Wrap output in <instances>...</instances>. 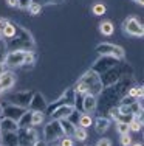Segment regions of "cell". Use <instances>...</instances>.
I'll list each match as a JSON object with an SVG mask.
<instances>
[{"mask_svg":"<svg viewBox=\"0 0 144 146\" xmlns=\"http://www.w3.org/2000/svg\"><path fill=\"white\" fill-rule=\"evenodd\" d=\"M96 51L102 56H108V58H113V59H124L126 58V51L122 47L119 45H115V44H108V42H104V44H99L96 47Z\"/></svg>","mask_w":144,"mask_h":146,"instance_id":"cell-1","label":"cell"},{"mask_svg":"<svg viewBox=\"0 0 144 146\" xmlns=\"http://www.w3.org/2000/svg\"><path fill=\"white\" fill-rule=\"evenodd\" d=\"M79 81H82L85 84V87H87V92L88 93H93V95H96V93L101 92L102 86H101V78H99L98 73H95L93 70L87 72L84 76L79 79Z\"/></svg>","mask_w":144,"mask_h":146,"instance_id":"cell-2","label":"cell"},{"mask_svg":"<svg viewBox=\"0 0 144 146\" xmlns=\"http://www.w3.org/2000/svg\"><path fill=\"white\" fill-rule=\"evenodd\" d=\"M122 30H124L129 36H135V37H143V34H144L143 23L133 16H130L129 19L124 20V23H122Z\"/></svg>","mask_w":144,"mask_h":146,"instance_id":"cell-3","label":"cell"},{"mask_svg":"<svg viewBox=\"0 0 144 146\" xmlns=\"http://www.w3.org/2000/svg\"><path fill=\"white\" fill-rule=\"evenodd\" d=\"M25 54H26L25 50L9 51L5 58V64L8 65V67H20V65H23V62H25Z\"/></svg>","mask_w":144,"mask_h":146,"instance_id":"cell-4","label":"cell"},{"mask_svg":"<svg viewBox=\"0 0 144 146\" xmlns=\"http://www.w3.org/2000/svg\"><path fill=\"white\" fill-rule=\"evenodd\" d=\"M62 135H64L62 127H60L59 121H56V120H53L45 127V141H54L57 138H60Z\"/></svg>","mask_w":144,"mask_h":146,"instance_id":"cell-5","label":"cell"},{"mask_svg":"<svg viewBox=\"0 0 144 146\" xmlns=\"http://www.w3.org/2000/svg\"><path fill=\"white\" fill-rule=\"evenodd\" d=\"M25 112H26L25 107L16 106V104H11V106H8V107H5V109H3L5 117H6V118H11V120H14V121H19Z\"/></svg>","mask_w":144,"mask_h":146,"instance_id":"cell-6","label":"cell"},{"mask_svg":"<svg viewBox=\"0 0 144 146\" xmlns=\"http://www.w3.org/2000/svg\"><path fill=\"white\" fill-rule=\"evenodd\" d=\"M73 112H74L73 106H59L53 113H51V118L56 120V121H59V120H64V118H68Z\"/></svg>","mask_w":144,"mask_h":146,"instance_id":"cell-7","label":"cell"},{"mask_svg":"<svg viewBox=\"0 0 144 146\" xmlns=\"http://www.w3.org/2000/svg\"><path fill=\"white\" fill-rule=\"evenodd\" d=\"M82 107H84V112L90 115L91 112H95L96 109V96L93 93H85L84 95V101H82Z\"/></svg>","mask_w":144,"mask_h":146,"instance_id":"cell-8","label":"cell"},{"mask_svg":"<svg viewBox=\"0 0 144 146\" xmlns=\"http://www.w3.org/2000/svg\"><path fill=\"white\" fill-rule=\"evenodd\" d=\"M16 82V76L12 75L11 72H3L0 75V86H2V90H8L14 86Z\"/></svg>","mask_w":144,"mask_h":146,"instance_id":"cell-9","label":"cell"},{"mask_svg":"<svg viewBox=\"0 0 144 146\" xmlns=\"http://www.w3.org/2000/svg\"><path fill=\"white\" fill-rule=\"evenodd\" d=\"M30 106H31L33 112H34V110L43 112V110L47 109V101L43 100V96L40 95V93H36V95L31 98V101H30Z\"/></svg>","mask_w":144,"mask_h":146,"instance_id":"cell-10","label":"cell"},{"mask_svg":"<svg viewBox=\"0 0 144 146\" xmlns=\"http://www.w3.org/2000/svg\"><path fill=\"white\" fill-rule=\"evenodd\" d=\"M20 127L19 124H17V121L11 120V118H3L2 121H0V132H17Z\"/></svg>","mask_w":144,"mask_h":146,"instance_id":"cell-11","label":"cell"},{"mask_svg":"<svg viewBox=\"0 0 144 146\" xmlns=\"http://www.w3.org/2000/svg\"><path fill=\"white\" fill-rule=\"evenodd\" d=\"M59 124L62 127L64 135H68V137H73L74 131H76V126H74L71 121H68V118H64V120H59Z\"/></svg>","mask_w":144,"mask_h":146,"instance_id":"cell-12","label":"cell"},{"mask_svg":"<svg viewBox=\"0 0 144 146\" xmlns=\"http://www.w3.org/2000/svg\"><path fill=\"white\" fill-rule=\"evenodd\" d=\"M17 143H19V137L16 135V132H5V134H2V145L17 146Z\"/></svg>","mask_w":144,"mask_h":146,"instance_id":"cell-13","label":"cell"},{"mask_svg":"<svg viewBox=\"0 0 144 146\" xmlns=\"http://www.w3.org/2000/svg\"><path fill=\"white\" fill-rule=\"evenodd\" d=\"M16 33H17V28H16L14 23L6 22L5 28H3V34H2V37H5V39H12V37H16Z\"/></svg>","mask_w":144,"mask_h":146,"instance_id":"cell-14","label":"cell"},{"mask_svg":"<svg viewBox=\"0 0 144 146\" xmlns=\"http://www.w3.org/2000/svg\"><path fill=\"white\" fill-rule=\"evenodd\" d=\"M95 126H96V132H99V134H104V132L108 129V126H110V121H108V118L99 117L98 120H96Z\"/></svg>","mask_w":144,"mask_h":146,"instance_id":"cell-15","label":"cell"},{"mask_svg":"<svg viewBox=\"0 0 144 146\" xmlns=\"http://www.w3.org/2000/svg\"><path fill=\"white\" fill-rule=\"evenodd\" d=\"M99 31H101L104 36H112L113 31H115V27H113V23L110 20H105V22H102L101 25H99Z\"/></svg>","mask_w":144,"mask_h":146,"instance_id":"cell-16","label":"cell"},{"mask_svg":"<svg viewBox=\"0 0 144 146\" xmlns=\"http://www.w3.org/2000/svg\"><path fill=\"white\" fill-rule=\"evenodd\" d=\"M129 131H132V132H139L141 131V127H143V120H141V117H133L132 120L129 121Z\"/></svg>","mask_w":144,"mask_h":146,"instance_id":"cell-17","label":"cell"},{"mask_svg":"<svg viewBox=\"0 0 144 146\" xmlns=\"http://www.w3.org/2000/svg\"><path fill=\"white\" fill-rule=\"evenodd\" d=\"M45 120V115L43 112H39V110H34L31 112V126H40Z\"/></svg>","mask_w":144,"mask_h":146,"instance_id":"cell-18","label":"cell"},{"mask_svg":"<svg viewBox=\"0 0 144 146\" xmlns=\"http://www.w3.org/2000/svg\"><path fill=\"white\" fill-rule=\"evenodd\" d=\"M74 138H76L78 141H85L87 140V137H88V134H87V129L85 127H76V131H74V135H73Z\"/></svg>","mask_w":144,"mask_h":146,"instance_id":"cell-19","label":"cell"},{"mask_svg":"<svg viewBox=\"0 0 144 146\" xmlns=\"http://www.w3.org/2000/svg\"><path fill=\"white\" fill-rule=\"evenodd\" d=\"M91 124H93V120H91V117L88 115V113H84V115H81V118H79V126L81 127H90Z\"/></svg>","mask_w":144,"mask_h":146,"instance_id":"cell-20","label":"cell"},{"mask_svg":"<svg viewBox=\"0 0 144 146\" xmlns=\"http://www.w3.org/2000/svg\"><path fill=\"white\" fill-rule=\"evenodd\" d=\"M116 131H118L119 135H124V134H129V124L127 123H122V121H116Z\"/></svg>","mask_w":144,"mask_h":146,"instance_id":"cell-21","label":"cell"},{"mask_svg":"<svg viewBox=\"0 0 144 146\" xmlns=\"http://www.w3.org/2000/svg\"><path fill=\"white\" fill-rule=\"evenodd\" d=\"M129 95L132 96V98H143V87H133V89H130V92H129Z\"/></svg>","mask_w":144,"mask_h":146,"instance_id":"cell-22","label":"cell"},{"mask_svg":"<svg viewBox=\"0 0 144 146\" xmlns=\"http://www.w3.org/2000/svg\"><path fill=\"white\" fill-rule=\"evenodd\" d=\"M93 13L96 16H102L105 14V6L102 5V3H96V5L93 6Z\"/></svg>","mask_w":144,"mask_h":146,"instance_id":"cell-23","label":"cell"},{"mask_svg":"<svg viewBox=\"0 0 144 146\" xmlns=\"http://www.w3.org/2000/svg\"><path fill=\"white\" fill-rule=\"evenodd\" d=\"M40 9H42V6H40L39 3H31V5H30V8H28V11L31 13L33 16H37L40 13Z\"/></svg>","mask_w":144,"mask_h":146,"instance_id":"cell-24","label":"cell"},{"mask_svg":"<svg viewBox=\"0 0 144 146\" xmlns=\"http://www.w3.org/2000/svg\"><path fill=\"white\" fill-rule=\"evenodd\" d=\"M119 141H121L122 146H130L132 145V137H130L129 134H124V135H121V140Z\"/></svg>","mask_w":144,"mask_h":146,"instance_id":"cell-25","label":"cell"},{"mask_svg":"<svg viewBox=\"0 0 144 146\" xmlns=\"http://www.w3.org/2000/svg\"><path fill=\"white\" fill-rule=\"evenodd\" d=\"M30 5H31V0H17V6H19L20 9L30 8Z\"/></svg>","mask_w":144,"mask_h":146,"instance_id":"cell-26","label":"cell"},{"mask_svg":"<svg viewBox=\"0 0 144 146\" xmlns=\"http://www.w3.org/2000/svg\"><path fill=\"white\" fill-rule=\"evenodd\" d=\"M34 62V54L31 53V51H26V54H25V62L23 64H33Z\"/></svg>","mask_w":144,"mask_h":146,"instance_id":"cell-27","label":"cell"},{"mask_svg":"<svg viewBox=\"0 0 144 146\" xmlns=\"http://www.w3.org/2000/svg\"><path fill=\"white\" fill-rule=\"evenodd\" d=\"M60 146H73V140H71V137H64L62 140H60Z\"/></svg>","mask_w":144,"mask_h":146,"instance_id":"cell-28","label":"cell"},{"mask_svg":"<svg viewBox=\"0 0 144 146\" xmlns=\"http://www.w3.org/2000/svg\"><path fill=\"white\" fill-rule=\"evenodd\" d=\"M96 146H112V141L108 138H101V140L96 143Z\"/></svg>","mask_w":144,"mask_h":146,"instance_id":"cell-29","label":"cell"},{"mask_svg":"<svg viewBox=\"0 0 144 146\" xmlns=\"http://www.w3.org/2000/svg\"><path fill=\"white\" fill-rule=\"evenodd\" d=\"M6 22H8L6 19H2V17H0V37H2V34H3V28H5Z\"/></svg>","mask_w":144,"mask_h":146,"instance_id":"cell-30","label":"cell"},{"mask_svg":"<svg viewBox=\"0 0 144 146\" xmlns=\"http://www.w3.org/2000/svg\"><path fill=\"white\" fill-rule=\"evenodd\" d=\"M6 5L11 6V8H16V6H17V0H6Z\"/></svg>","mask_w":144,"mask_h":146,"instance_id":"cell-31","label":"cell"},{"mask_svg":"<svg viewBox=\"0 0 144 146\" xmlns=\"http://www.w3.org/2000/svg\"><path fill=\"white\" fill-rule=\"evenodd\" d=\"M33 146H47V143H45V141H39V140H37Z\"/></svg>","mask_w":144,"mask_h":146,"instance_id":"cell-32","label":"cell"},{"mask_svg":"<svg viewBox=\"0 0 144 146\" xmlns=\"http://www.w3.org/2000/svg\"><path fill=\"white\" fill-rule=\"evenodd\" d=\"M3 72H6L5 70V64H3V62H0V75H2Z\"/></svg>","mask_w":144,"mask_h":146,"instance_id":"cell-33","label":"cell"},{"mask_svg":"<svg viewBox=\"0 0 144 146\" xmlns=\"http://www.w3.org/2000/svg\"><path fill=\"white\" fill-rule=\"evenodd\" d=\"M136 3H139V5H144V0H135Z\"/></svg>","mask_w":144,"mask_h":146,"instance_id":"cell-34","label":"cell"},{"mask_svg":"<svg viewBox=\"0 0 144 146\" xmlns=\"http://www.w3.org/2000/svg\"><path fill=\"white\" fill-rule=\"evenodd\" d=\"M130 146H143L141 143H133V145H130Z\"/></svg>","mask_w":144,"mask_h":146,"instance_id":"cell-35","label":"cell"},{"mask_svg":"<svg viewBox=\"0 0 144 146\" xmlns=\"http://www.w3.org/2000/svg\"><path fill=\"white\" fill-rule=\"evenodd\" d=\"M0 146H2V132H0Z\"/></svg>","mask_w":144,"mask_h":146,"instance_id":"cell-36","label":"cell"},{"mask_svg":"<svg viewBox=\"0 0 144 146\" xmlns=\"http://www.w3.org/2000/svg\"><path fill=\"white\" fill-rule=\"evenodd\" d=\"M3 92V90H2V86H0V93H2Z\"/></svg>","mask_w":144,"mask_h":146,"instance_id":"cell-37","label":"cell"},{"mask_svg":"<svg viewBox=\"0 0 144 146\" xmlns=\"http://www.w3.org/2000/svg\"><path fill=\"white\" fill-rule=\"evenodd\" d=\"M0 112H2V107H0Z\"/></svg>","mask_w":144,"mask_h":146,"instance_id":"cell-38","label":"cell"}]
</instances>
